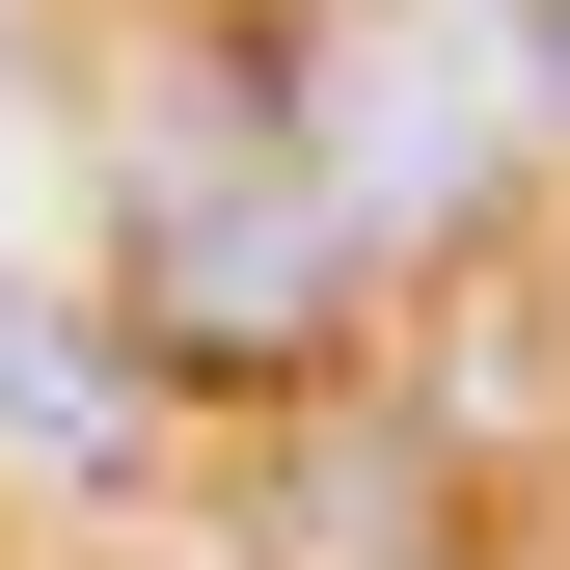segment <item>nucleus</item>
I'll return each mask as SVG.
<instances>
[{
    "label": "nucleus",
    "mask_w": 570,
    "mask_h": 570,
    "mask_svg": "<svg viewBox=\"0 0 570 570\" xmlns=\"http://www.w3.org/2000/svg\"><path fill=\"white\" fill-rule=\"evenodd\" d=\"M109 326L164 353V381H299L353 326V218H326L272 55H218V82L136 109V164H109Z\"/></svg>",
    "instance_id": "1"
},
{
    "label": "nucleus",
    "mask_w": 570,
    "mask_h": 570,
    "mask_svg": "<svg viewBox=\"0 0 570 570\" xmlns=\"http://www.w3.org/2000/svg\"><path fill=\"white\" fill-rule=\"evenodd\" d=\"M272 82H299V164H326L353 272H381V245H462L489 190L570 136V55H543V0H326Z\"/></svg>",
    "instance_id": "2"
},
{
    "label": "nucleus",
    "mask_w": 570,
    "mask_h": 570,
    "mask_svg": "<svg viewBox=\"0 0 570 570\" xmlns=\"http://www.w3.org/2000/svg\"><path fill=\"white\" fill-rule=\"evenodd\" d=\"M543 55H570V0H543Z\"/></svg>",
    "instance_id": "3"
}]
</instances>
